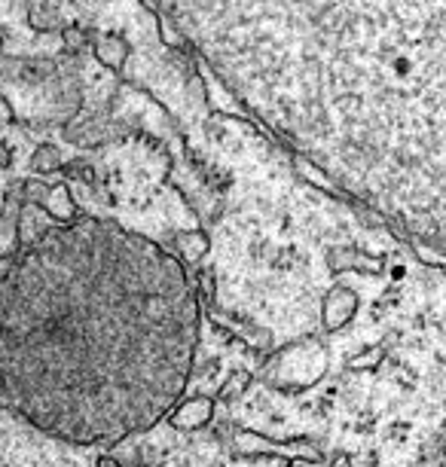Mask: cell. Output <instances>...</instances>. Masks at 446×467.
<instances>
[{
	"mask_svg": "<svg viewBox=\"0 0 446 467\" xmlns=\"http://www.w3.org/2000/svg\"><path fill=\"white\" fill-rule=\"evenodd\" d=\"M327 272L330 275H343V272H361V275H382L386 272V263L379 257H367L352 244H339V248H330L325 254Z\"/></svg>",
	"mask_w": 446,
	"mask_h": 467,
	"instance_id": "ba28073f",
	"label": "cell"
},
{
	"mask_svg": "<svg viewBox=\"0 0 446 467\" xmlns=\"http://www.w3.org/2000/svg\"><path fill=\"white\" fill-rule=\"evenodd\" d=\"M214 269L205 266L199 269V290H196V299H202L208 308H214Z\"/></svg>",
	"mask_w": 446,
	"mask_h": 467,
	"instance_id": "e0dca14e",
	"label": "cell"
},
{
	"mask_svg": "<svg viewBox=\"0 0 446 467\" xmlns=\"http://www.w3.org/2000/svg\"><path fill=\"white\" fill-rule=\"evenodd\" d=\"M199 315L156 242L95 217L47 229L0 272V400L77 446L144 434L187 391Z\"/></svg>",
	"mask_w": 446,
	"mask_h": 467,
	"instance_id": "6da1fadb",
	"label": "cell"
},
{
	"mask_svg": "<svg viewBox=\"0 0 446 467\" xmlns=\"http://www.w3.org/2000/svg\"><path fill=\"white\" fill-rule=\"evenodd\" d=\"M95 467H119V464H117V462H113V458H110V455H101V458H99V464H95Z\"/></svg>",
	"mask_w": 446,
	"mask_h": 467,
	"instance_id": "7402d4cb",
	"label": "cell"
},
{
	"mask_svg": "<svg viewBox=\"0 0 446 467\" xmlns=\"http://www.w3.org/2000/svg\"><path fill=\"white\" fill-rule=\"evenodd\" d=\"M86 37H89V34H86V31H80V28H71V31H65V40H67V47H71L74 52L83 47V43H86Z\"/></svg>",
	"mask_w": 446,
	"mask_h": 467,
	"instance_id": "d6986e66",
	"label": "cell"
},
{
	"mask_svg": "<svg viewBox=\"0 0 446 467\" xmlns=\"http://www.w3.org/2000/svg\"><path fill=\"white\" fill-rule=\"evenodd\" d=\"M358 306H361L358 290L346 287V285H334L325 294V303H321V330H325L327 337L339 333L348 321L355 318Z\"/></svg>",
	"mask_w": 446,
	"mask_h": 467,
	"instance_id": "5b68a950",
	"label": "cell"
},
{
	"mask_svg": "<svg viewBox=\"0 0 446 467\" xmlns=\"http://www.w3.org/2000/svg\"><path fill=\"white\" fill-rule=\"evenodd\" d=\"M174 244H178V260L181 263H202V257L208 254V235L205 233H178L174 235Z\"/></svg>",
	"mask_w": 446,
	"mask_h": 467,
	"instance_id": "9c48e42d",
	"label": "cell"
},
{
	"mask_svg": "<svg viewBox=\"0 0 446 467\" xmlns=\"http://www.w3.org/2000/svg\"><path fill=\"white\" fill-rule=\"evenodd\" d=\"M22 202L25 205H37L61 226H74L80 220V208L71 199V192L65 187H49L43 181H28L22 183Z\"/></svg>",
	"mask_w": 446,
	"mask_h": 467,
	"instance_id": "277c9868",
	"label": "cell"
},
{
	"mask_svg": "<svg viewBox=\"0 0 446 467\" xmlns=\"http://www.w3.org/2000/svg\"><path fill=\"white\" fill-rule=\"evenodd\" d=\"M386 360V346H370L364 351H358L355 358L346 360V367L352 369V373H367V369H376Z\"/></svg>",
	"mask_w": 446,
	"mask_h": 467,
	"instance_id": "7c38bea8",
	"label": "cell"
},
{
	"mask_svg": "<svg viewBox=\"0 0 446 467\" xmlns=\"http://www.w3.org/2000/svg\"><path fill=\"white\" fill-rule=\"evenodd\" d=\"M28 19L34 28H40V31H49V28H58V13L52 10V4L49 0H37V4L31 6V13H28Z\"/></svg>",
	"mask_w": 446,
	"mask_h": 467,
	"instance_id": "4fadbf2b",
	"label": "cell"
},
{
	"mask_svg": "<svg viewBox=\"0 0 446 467\" xmlns=\"http://www.w3.org/2000/svg\"><path fill=\"white\" fill-rule=\"evenodd\" d=\"M0 119H10V104L0 99Z\"/></svg>",
	"mask_w": 446,
	"mask_h": 467,
	"instance_id": "603a6c76",
	"label": "cell"
},
{
	"mask_svg": "<svg viewBox=\"0 0 446 467\" xmlns=\"http://www.w3.org/2000/svg\"><path fill=\"white\" fill-rule=\"evenodd\" d=\"M410 242H413L416 257L422 263H428V266H434V269L443 266V248H441V244H431V242H422V239H410Z\"/></svg>",
	"mask_w": 446,
	"mask_h": 467,
	"instance_id": "2e32d148",
	"label": "cell"
},
{
	"mask_svg": "<svg viewBox=\"0 0 446 467\" xmlns=\"http://www.w3.org/2000/svg\"><path fill=\"white\" fill-rule=\"evenodd\" d=\"M287 467H321V464H315V462H287Z\"/></svg>",
	"mask_w": 446,
	"mask_h": 467,
	"instance_id": "cb8c5ba5",
	"label": "cell"
},
{
	"mask_svg": "<svg viewBox=\"0 0 446 467\" xmlns=\"http://www.w3.org/2000/svg\"><path fill=\"white\" fill-rule=\"evenodd\" d=\"M327 467H352V458H348V455H334V462H330Z\"/></svg>",
	"mask_w": 446,
	"mask_h": 467,
	"instance_id": "ffe728a7",
	"label": "cell"
},
{
	"mask_svg": "<svg viewBox=\"0 0 446 467\" xmlns=\"http://www.w3.org/2000/svg\"><path fill=\"white\" fill-rule=\"evenodd\" d=\"M16 70L13 74L19 77L22 83H31V86H37V83H47L52 74H56V61H49V58H28V61H22V65H13Z\"/></svg>",
	"mask_w": 446,
	"mask_h": 467,
	"instance_id": "30bf717a",
	"label": "cell"
},
{
	"mask_svg": "<svg viewBox=\"0 0 446 467\" xmlns=\"http://www.w3.org/2000/svg\"><path fill=\"white\" fill-rule=\"evenodd\" d=\"M214 407H217L214 398H205V394H199V398L178 400L165 419H169V425L174 431H181V434H193V431H202V428L212 425Z\"/></svg>",
	"mask_w": 446,
	"mask_h": 467,
	"instance_id": "8992f818",
	"label": "cell"
},
{
	"mask_svg": "<svg viewBox=\"0 0 446 467\" xmlns=\"http://www.w3.org/2000/svg\"><path fill=\"white\" fill-rule=\"evenodd\" d=\"M327 346L318 337H303L287 342L266 360L264 367V385L275 388L285 394L309 391L327 376Z\"/></svg>",
	"mask_w": 446,
	"mask_h": 467,
	"instance_id": "7a4b0ae2",
	"label": "cell"
},
{
	"mask_svg": "<svg viewBox=\"0 0 446 467\" xmlns=\"http://www.w3.org/2000/svg\"><path fill=\"white\" fill-rule=\"evenodd\" d=\"M25 202H22V183H13L6 192V205L0 211V260L10 263L22 248L19 239V214H22Z\"/></svg>",
	"mask_w": 446,
	"mask_h": 467,
	"instance_id": "52a82bcc",
	"label": "cell"
},
{
	"mask_svg": "<svg viewBox=\"0 0 446 467\" xmlns=\"http://www.w3.org/2000/svg\"><path fill=\"white\" fill-rule=\"evenodd\" d=\"M248 385H251V373H248V369H233V373L226 376V382L221 385V391H217V400H223V403L239 400L242 394L248 391Z\"/></svg>",
	"mask_w": 446,
	"mask_h": 467,
	"instance_id": "8fae6325",
	"label": "cell"
},
{
	"mask_svg": "<svg viewBox=\"0 0 446 467\" xmlns=\"http://www.w3.org/2000/svg\"><path fill=\"white\" fill-rule=\"evenodd\" d=\"M95 52H99V58L104 61V65H110V67H119L122 65V58H126V43L117 40V37H110V40H101L99 47H95Z\"/></svg>",
	"mask_w": 446,
	"mask_h": 467,
	"instance_id": "9a60e30c",
	"label": "cell"
},
{
	"mask_svg": "<svg viewBox=\"0 0 446 467\" xmlns=\"http://www.w3.org/2000/svg\"><path fill=\"white\" fill-rule=\"evenodd\" d=\"M58 162H61V156H58V150L52 144H40L37 150H34V156H31V169L40 171V174L56 171Z\"/></svg>",
	"mask_w": 446,
	"mask_h": 467,
	"instance_id": "5bb4252c",
	"label": "cell"
},
{
	"mask_svg": "<svg viewBox=\"0 0 446 467\" xmlns=\"http://www.w3.org/2000/svg\"><path fill=\"white\" fill-rule=\"evenodd\" d=\"M230 452L235 458H269L278 455L282 462H315L321 464V446L312 437H291V440H273L254 431H239L230 437Z\"/></svg>",
	"mask_w": 446,
	"mask_h": 467,
	"instance_id": "3957f363",
	"label": "cell"
},
{
	"mask_svg": "<svg viewBox=\"0 0 446 467\" xmlns=\"http://www.w3.org/2000/svg\"><path fill=\"white\" fill-rule=\"evenodd\" d=\"M65 174L67 178H77V181H86V183H95V171H92V165L89 162H67L65 165Z\"/></svg>",
	"mask_w": 446,
	"mask_h": 467,
	"instance_id": "ac0fdd59",
	"label": "cell"
},
{
	"mask_svg": "<svg viewBox=\"0 0 446 467\" xmlns=\"http://www.w3.org/2000/svg\"><path fill=\"white\" fill-rule=\"evenodd\" d=\"M0 169H10V150L0 147Z\"/></svg>",
	"mask_w": 446,
	"mask_h": 467,
	"instance_id": "44dd1931",
	"label": "cell"
}]
</instances>
